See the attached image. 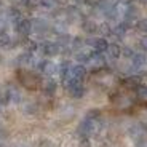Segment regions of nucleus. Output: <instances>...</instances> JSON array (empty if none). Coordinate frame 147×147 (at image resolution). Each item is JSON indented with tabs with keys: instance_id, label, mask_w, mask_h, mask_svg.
I'll return each instance as SVG.
<instances>
[{
	"instance_id": "f257e3e1",
	"label": "nucleus",
	"mask_w": 147,
	"mask_h": 147,
	"mask_svg": "<svg viewBox=\"0 0 147 147\" xmlns=\"http://www.w3.org/2000/svg\"><path fill=\"white\" fill-rule=\"evenodd\" d=\"M18 80L27 90H37L42 85V80L38 77V74L32 72V70H24V69L18 70Z\"/></svg>"
},
{
	"instance_id": "f03ea898",
	"label": "nucleus",
	"mask_w": 147,
	"mask_h": 147,
	"mask_svg": "<svg viewBox=\"0 0 147 147\" xmlns=\"http://www.w3.org/2000/svg\"><path fill=\"white\" fill-rule=\"evenodd\" d=\"M38 50H40L42 55L48 56V58H53V56L61 53V47H59L58 42H43V43L38 45Z\"/></svg>"
},
{
	"instance_id": "7ed1b4c3",
	"label": "nucleus",
	"mask_w": 147,
	"mask_h": 147,
	"mask_svg": "<svg viewBox=\"0 0 147 147\" xmlns=\"http://www.w3.org/2000/svg\"><path fill=\"white\" fill-rule=\"evenodd\" d=\"M85 75H86V67L83 64H75V66H70V70H69V78H67L64 83L74 80V82H83Z\"/></svg>"
},
{
	"instance_id": "20e7f679",
	"label": "nucleus",
	"mask_w": 147,
	"mask_h": 147,
	"mask_svg": "<svg viewBox=\"0 0 147 147\" xmlns=\"http://www.w3.org/2000/svg\"><path fill=\"white\" fill-rule=\"evenodd\" d=\"M86 43L93 48L94 53H104V51H107V47H109L107 40L102 38V37H91V38L86 40Z\"/></svg>"
},
{
	"instance_id": "39448f33",
	"label": "nucleus",
	"mask_w": 147,
	"mask_h": 147,
	"mask_svg": "<svg viewBox=\"0 0 147 147\" xmlns=\"http://www.w3.org/2000/svg\"><path fill=\"white\" fill-rule=\"evenodd\" d=\"M37 69L40 70L42 74H45V75H55L59 67L53 61H50V59H43V61H40L37 64Z\"/></svg>"
},
{
	"instance_id": "423d86ee",
	"label": "nucleus",
	"mask_w": 147,
	"mask_h": 147,
	"mask_svg": "<svg viewBox=\"0 0 147 147\" xmlns=\"http://www.w3.org/2000/svg\"><path fill=\"white\" fill-rule=\"evenodd\" d=\"M15 29L19 35H29L32 32V21L30 19H26V18H21L18 22L15 24Z\"/></svg>"
},
{
	"instance_id": "0eeeda50",
	"label": "nucleus",
	"mask_w": 147,
	"mask_h": 147,
	"mask_svg": "<svg viewBox=\"0 0 147 147\" xmlns=\"http://www.w3.org/2000/svg\"><path fill=\"white\" fill-rule=\"evenodd\" d=\"M48 29H50V24H48V21H45V19L37 18L32 21V30H35L37 34H45Z\"/></svg>"
},
{
	"instance_id": "6e6552de",
	"label": "nucleus",
	"mask_w": 147,
	"mask_h": 147,
	"mask_svg": "<svg viewBox=\"0 0 147 147\" xmlns=\"http://www.w3.org/2000/svg\"><path fill=\"white\" fill-rule=\"evenodd\" d=\"M131 64L134 69H141L147 64V56L146 53H134V56L131 58Z\"/></svg>"
},
{
	"instance_id": "1a4fd4ad",
	"label": "nucleus",
	"mask_w": 147,
	"mask_h": 147,
	"mask_svg": "<svg viewBox=\"0 0 147 147\" xmlns=\"http://www.w3.org/2000/svg\"><path fill=\"white\" fill-rule=\"evenodd\" d=\"M93 55H94V51H93V50H80V51H77L75 58H77V61H78L80 64H83V63H91Z\"/></svg>"
},
{
	"instance_id": "9d476101",
	"label": "nucleus",
	"mask_w": 147,
	"mask_h": 147,
	"mask_svg": "<svg viewBox=\"0 0 147 147\" xmlns=\"http://www.w3.org/2000/svg\"><path fill=\"white\" fill-rule=\"evenodd\" d=\"M67 90H69V93H70V96L72 98H83V94H85V88H83V85L82 83H78V85H70V86H67Z\"/></svg>"
},
{
	"instance_id": "9b49d317",
	"label": "nucleus",
	"mask_w": 147,
	"mask_h": 147,
	"mask_svg": "<svg viewBox=\"0 0 147 147\" xmlns=\"http://www.w3.org/2000/svg\"><path fill=\"white\" fill-rule=\"evenodd\" d=\"M107 55L112 59H118L121 56V47L117 43H109V47H107Z\"/></svg>"
},
{
	"instance_id": "f8f14e48",
	"label": "nucleus",
	"mask_w": 147,
	"mask_h": 147,
	"mask_svg": "<svg viewBox=\"0 0 147 147\" xmlns=\"http://www.w3.org/2000/svg\"><path fill=\"white\" fill-rule=\"evenodd\" d=\"M56 82L53 80V78H48V80H45L43 83H42V90H43L45 94H53V93L56 91Z\"/></svg>"
},
{
	"instance_id": "ddd939ff",
	"label": "nucleus",
	"mask_w": 147,
	"mask_h": 147,
	"mask_svg": "<svg viewBox=\"0 0 147 147\" xmlns=\"http://www.w3.org/2000/svg\"><path fill=\"white\" fill-rule=\"evenodd\" d=\"M139 85H142L139 75H131V77H128L125 80V86H128V88H134V90H136Z\"/></svg>"
},
{
	"instance_id": "4468645a",
	"label": "nucleus",
	"mask_w": 147,
	"mask_h": 147,
	"mask_svg": "<svg viewBox=\"0 0 147 147\" xmlns=\"http://www.w3.org/2000/svg\"><path fill=\"white\" fill-rule=\"evenodd\" d=\"M82 27H83V30L86 34H96L98 32V24H96L94 21H83Z\"/></svg>"
},
{
	"instance_id": "2eb2a0df",
	"label": "nucleus",
	"mask_w": 147,
	"mask_h": 147,
	"mask_svg": "<svg viewBox=\"0 0 147 147\" xmlns=\"http://www.w3.org/2000/svg\"><path fill=\"white\" fill-rule=\"evenodd\" d=\"M126 30H128V27L125 26V24H123V22H120V24H117V26L114 27V29H112V34H114V35H117V37H125V34H126Z\"/></svg>"
},
{
	"instance_id": "dca6fc26",
	"label": "nucleus",
	"mask_w": 147,
	"mask_h": 147,
	"mask_svg": "<svg viewBox=\"0 0 147 147\" xmlns=\"http://www.w3.org/2000/svg\"><path fill=\"white\" fill-rule=\"evenodd\" d=\"M8 18H10V21H13L16 24L22 16H21V13H19L18 8H10V10H8Z\"/></svg>"
},
{
	"instance_id": "f3484780",
	"label": "nucleus",
	"mask_w": 147,
	"mask_h": 147,
	"mask_svg": "<svg viewBox=\"0 0 147 147\" xmlns=\"http://www.w3.org/2000/svg\"><path fill=\"white\" fill-rule=\"evenodd\" d=\"M98 32H99L101 35H102V38H104L106 35H110V34H112V29H110V26L107 24V22H101L99 26H98Z\"/></svg>"
},
{
	"instance_id": "a211bd4d",
	"label": "nucleus",
	"mask_w": 147,
	"mask_h": 147,
	"mask_svg": "<svg viewBox=\"0 0 147 147\" xmlns=\"http://www.w3.org/2000/svg\"><path fill=\"white\" fill-rule=\"evenodd\" d=\"M18 63L21 64V66H27V64H30L32 63V55H30V53H22V55L18 58Z\"/></svg>"
},
{
	"instance_id": "6ab92c4d",
	"label": "nucleus",
	"mask_w": 147,
	"mask_h": 147,
	"mask_svg": "<svg viewBox=\"0 0 147 147\" xmlns=\"http://www.w3.org/2000/svg\"><path fill=\"white\" fill-rule=\"evenodd\" d=\"M83 43H85V42L82 40L80 37H75V38H72V42H70V48H72V50H78V51H80L82 48H83Z\"/></svg>"
},
{
	"instance_id": "aec40b11",
	"label": "nucleus",
	"mask_w": 147,
	"mask_h": 147,
	"mask_svg": "<svg viewBox=\"0 0 147 147\" xmlns=\"http://www.w3.org/2000/svg\"><path fill=\"white\" fill-rule=\"evenodd\" d=\"M136 93L142 101H147V86L146 85H139V86L136 88Z\"/></svg>"
},
{
	"instance_id": "412c9836",
	"label": "nucleus",
	"mask_w": 147,
	"mask_h": 147,
	"mask_svg": "<svg viewBox=\"0 0 147 147\" xmlns=\"http://www.w3.org/2000/svg\"><path fill=\"white\" fill-rule=\"evenodd\" d=\"M26 50H27V53L37 51V50H38V43H37V42H34V40H27L26 42Z\"/></svg>"
},
{
	"instance_id": "4be33fe9",
	"label": "nucleus",
	"mask_w": 147,
	"mask_h": 147,
	"mask_svg": "<svg viewBox=\"0 0 147 147\" xmlns=\"http://www.w3.org/2000/svg\"><path fill=\"white\" fill-rule=\"evenodd\" d=\"M136 26H138V29H139L141 32L147 34V18H141V19H138Z\"/></svg>"
},
{
	"instance_id": "5701e85b",
	"label": "nucleus",
	"mask_w": 147,
	"mask_h": 147,
	"mask_svg": "<svg viewBox=\"0 0 147 147\" xmlns=\"http://www.w3.org/2000/svg\"><path fill=\"white\" fill-rule=\"evenodd\" d=\"M99 117H101V112L98 109H91L86 114V118H90V120H99Z\"/></svg>"
},
{
	"instance_id": "b1692460",
	"label": "nucleus",
	"mask_w": 147,
	"mask_h": 147,
	"mask_svg": "<svg viewBox=\"0 0 147 147\" xmlns=\"http://www.w3.org/2000/svg\"><path fill=\"white\" fill-rule=\"evenodd\" d=\"M138 45H139V48H141V53H147V35L141 37Z\"/></svg>"
},
{
	"instance_id": "393cba45",
	"label": "nucleus",
	"mask_w": 147,
	"mask_h": 147,
	"mask_svg": "<svg viewBox=\"0 0 147 147\" xmlns=\"http://www.w3.org/2000/svg\"><path fill=\"white\" fill-rule=\"evenodd\" d=\"M121 56H125L126 59H131L134 56V51L129 47H125V48H121Z\"/></svg>"
},
{
	"instance_id": "a878e982",
	"label": "nucleus",
	"mask_w": 147,
	"mask_h": 147,
	"mask_svg": "<svg viewBox=\"0 0 147 147\" xmlns=\"http://www.w3.org/2000/svg\"><path fill=\"white\" fill-rule=\"evenodd\" d=\"M10 37L8 35H5V34H0V47L2 48H5V47H8L10 45Z\"/></svg>"
},
{
	"instance_id": "bb28decb",
	"label": "nucleus",
	"mask_w": 147,
	"mask_h": 147,
	"mask_svg": "<svg viewBox=\"0 0 147 147\" xmlns=\"http://www.w3.org/2000/svg\"><path fill=\"white\" fill-rule=\"evenodd\" d=\"M55 3H56L55 0H40V5L43 8H53V7H55Z\"/></svg>"
},
{
	"instance_id": "cd10ccee",
	"label": "nucleus",
	"mask_w": 147,
	"mask_h": 147,
	"mask_svg": "<svg viewBox=\"0 0 147 147\" xmlns=\"http://www.w3.org/2000/svg\"><path fill=\"white\" fill-rule=\"evenodd\" d=\"M85 3H86V5H90V7H93V8H99L101 0H86Z\"/></svg>"
},
{
	"instance_id": "c85d7f7f",
	"label": "nucleus",
	"mask_w": 147,
	"mask_h": 147,
	"mask_svg": "<svg viewBox=\"0 0 147 147\" xmlns=\"http://www.w3.org/2000/svg\"><path fill=\"white\" fill-rule=\"evenodd\" d=\"M80 147H91V144H90L88 139H82L80 141Z\"/></svg>"
},
{
	"instance_id": "c756f323",
	"label": "nucleus",
	"mask_w": 147,
	"mask_h": 147,
	"mask_svg": "<svg viewBox=\"0 0 147 147\" xmlns=\"http://www.w3.org/2000/svg\"><path fill=\"white\" fill-rule=\"evenodd\" d=\"M118 3H121V5H125V7H128V5L133 3V0H118Z\"/></svg>"
},
{
	"instance_id": "7c9ffc66",
	"label": "nucleus",
	"mask_w": 147,
	"mask_h": 147,
	"mask_svg": "<svg viewBox=\"0 0 147 147\" xmlns=\"http://www.w3.org/2000/svg\"><path fill=\"white\" fill-rule=\"evenodd\" d=\"M56 3H64V2H66V0H55Z\"/></svg>"
},
{
	"instance_id": "2f4dec72",
	"label": "nucleus",
	"mask_w": 147,
	"mask_h": 147,
	"mask_svg": "<svg viewBox=\"0 0 147 147\" xmlns=\"http://www.w3.org/2000/svg\"><path fill=\"white\" fill-rule=\"evenodd\" d=\"M75 2H77V3H85L86 0H75Z\"/></svg>"
},
{
	"instance_id": "473e14b6",
	"label": "nucleus",
	"mask_w": 147,
	"mask_h": 147,
	"mask_svg": "<svg viewBox=\"0 0 147 147\" xmlns=\"http://www.w3.org/2000/svg\"><path fill=\"white\" fill-rule=\"evenodd\" d=\"M139 2H141L142 5H147V0H139Z\"/></svg>"
}]
</instances>
